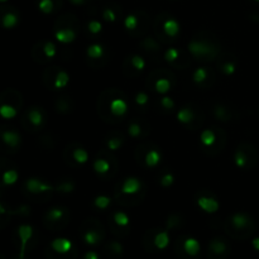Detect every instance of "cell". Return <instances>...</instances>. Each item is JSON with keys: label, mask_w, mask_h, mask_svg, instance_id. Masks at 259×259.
Returning a JSON list of instances; mask_svg holds the SVG:
<instances>
[{"label": "cell", "mask_w": 259, "mask_h": 259, "mask_svg": "<svg viewBox=\"0 0 259 259\" xmlns=\"http://www.w3.org/2000/svg\"><path fill=\"white\" fill-rule=\"evenodd\" d=\"M6 1H9V0H0V3H1V4L6 3Z\"/></svg>", "instance_id": "obj_56"}, {"label": "cell", "mask_w": 259, "mask_h": 259, "mask_svg": "<svg viewBox=\"0 0 259 259\" xmlns=\"http://www.w3.org/2000/svg\"><path fill=\"white\" fill-rule=\"evenodd\" d=\"M187 52L195 61L209 64L216 61L221 55V43L212 32H198L187 43Z\"/></svg>", "instance_id": "obj_2"}, {"label": "cell", "mask_w": 259, "mask_h": 259, "mask_svg": "<svg viewBox=\"0 0 259 259\" xmlns=\"http://www.w3.org/2000/svg\"><path fill=\"white\" fill-rule=\"evenodd\" d=\"M19 180V168L6 157H0V189L14 186Z\"/></svg>", "instance_id": "obj_30"}, {"label": "cell", "mask_w": 259, "mask_h": 259, "mask_svg": "<svg viewBox=\"0 0 259 259\" xmlns=\"http://www.w3.org/2000/svg\"><path fill=\"white\" fill-rule=\"evenodd\" d=\"M86 31L90 36L96 37L103 32V23L98 19H91L87 22L86 24Z\"/></svg>", "instance_id": "obj_50"}, {"label": "cell", "mask_w": 259, "mask_h": 259, "mask_svg": "<svg viewBox=\"0 0 259 259\" xmlns=\"http://www.w3.org/2000/svg\"><path fill=\"white\" fill-rule=\"evenodd\" d=\"M59 55V48L56 43L50 39H41L32 47L31 56L34 62L39 65H46L55 60Z\"/></svg>", "instance_id": "obj_24"}, {"label": "cell", "mask_w": 259, "mask_h": 259, "mask_svg": "<svg viewBox=\"0 0 259 259\" xmlns=\"http://www.w3.org/2000/svg\"><path fill=\"white\" fill-rule=\"evenodd\" d=\"M31 214V207L27 205H22V206L13 209L5 202L0 200V230L8 226V224L11 221V217L15 215H20V216H28Z\"/></svg>", "instance_id": "obj_36"}, {"label": "cell", "mask_w": 259, "mask_h": 259, "mask_svg": "<svg viewBox=\"0 0 259 259\" xmlns=\"http://www.w3.org/2000/svg\"><path fill=\"white\" fill-rule=\"evenodd\" d=\"M96 109L103 122L108 124H118L128 117L130 112V101L122 90L112 87L105 89L99 95Z\"/></svg>", "instance_id": "obj_1"}, {"label": "cell", "mask_w": 259, "mask_h": 259, "mask_svg": "<svg viewBox=\"0 0 259 259\" xmlns=\"http://www.w3.org/2000/svg\"><path fill=\"white\" fill-rule=\"evenodd\" d=\"M80 238L81 240L89 247H99L104 243L106 238V231L103 223L96 217H87L80 225Z\"/></svg>", "instance_id": "obj_12"}, {"label": "cell", "mask_w": 259, "mask_h": 259, "mask_svg": "<svg viewBox=\"0 0 259 259\" xmlns=\"http://www.w3.org/2000/svg\"><path fill=\"white\" fill-rule=\"evenodd\" d=\"M0 259H5V257H4L1 253H0Z\"/></svg>", "instance_id": "obj_57"}, {"label": "cell", "mask_w": 259, "mask_h": 259, "mask_svg": "<svg viewBox=\"0 0 259 259\" xmlns=\"http://www.w3.org/2000/svg\"><path fill=\"white\" fill-rule=\"evenodd\" d=\"M182 226H184V219H182V216L180 214H175L173 212V214L168 215V217L166 219L165 228L168 229L171 233L175 230H179Z\"/></svg>", "instance_id": "obj_48"}, {"label": "cell", "mask_w": 259, "mask_h": 259, "mask_svg": "<svg viewBox=\"0 0 259 259\" xmlns=\"http://www.w3.org/2000/svg\"><path fill=\"white\" fill-rule=\"evenodd\" d=\"M20 123L29 133H38L47 124V112L39 105L29 106L20 115Z\"/></svg>", "instance_id": "obj_16"}, {"label": "cell", "mask_w": 259, "mask_h": 259, "mask_svg": "<svg viewBox=\"0 0 259 259\" xmlns=\"http://www.w3.org/2000/svg\"><path fill=\"white\" fill-rule=\"evenodd\" d=\"M70 1L73 4V5H77V6L85 5V4L87 3V0H70Z\"/></svg>", "instance_id": "obj_54"}, {"label": "cell", "mask_w": 259, "mask_h": 259, "mask_svg": "<svg viewBox=\"0 0 259 259\" xmlns=\"http://www.w3.org/2000/svg\"><path fill=\"white\" fill-rule=\"evenodd\" d=\"M75 190L76 182L70 177L59 180L55 184V194H60V195H70V194L75 193Z\"/></svg>", "instance_id": "obj_44"}, {"label": "cell", "mask_w": 259, "mask_h": 259, "mask_svg": "<svg viewBox=\"0 0 259 259\" xmlns=\"http://www.w3.org/2000/svg\"><path fill=\"white\" fill-rule=\"evenodd\" d=\"M154 36L163 45H172L177 42L181 36V23L175 17L168 14L159 15L153 25Z\"/></svg>", "instance_id": "obj_6"}, {"label": "cell", "mask_w": 259, "mask_h": 259, "mask_svg": "<svg viewBox=\"0 0 259 259\" xmlns=\"http://www.w3.org/2000/svg\"><path fill=\"white\" fill-rule=\"evenodd\" d=\"M133 104L138 110L145 112L151 105V96L147 91H138L133 96Z\"/></svg>", "instance_id": "obj_46"}, {"label": "cell", "mask_w": 259, "mask_h": 259, "mask_svg": "<svg viewBox=\"0 0 259 259\" xmlns=\"http://www.w3.org/2000/svg\"><path fill=\"white\" fill-rule=\"evenodd\" d=\"M101 18L106 23H115L119 19V13L114 8H112V6H106L101 11Z\"/></svg>", "instance_id": "obj_52"}, {"label": "cell", "mask_w": 259, "mask_h": 259, "mask_svg": "<svg viewBox=\"0 0 259 259\" xmlns=\"http://www.w3.org/2000/svg\"><path fill=\"white\" fill-rule=\"evenodd\" d=\"M143 248L148 253H157L168 248L171 244V231L163 228H152L143 235Z\"/></svg>", "instance_id": "obj_15"}, {"label": "cell", "mask_w": 259, "mask_h": 259, "mask_svg": "<svg viewBox=\"0 0 259 259\" xmlns=\"http://www.w3.org/2000/svg\"><path fill=\"white\" fill-rule=\"evenodd\" d=\"M113 200H114V197H112V196L101 194V195L95 196L92 198L91 205L96 211H108L110 209V206H112Z\"/></svg>", "instance_id": "obj_45"}, {"label": "cell", "mask_w": 259, "mask_h": 259, "mask_svg": "<svg viewBox=\"0 0 259 259\" xmlns=\"http://www.w3.org/2000/svg\"><path fill=\"white\" fill-rule=\"evenodd\" d=\"M71 221V211L66 206H52L45 212L42 223L47 230H64Z\"/></svg>", "instance_id": "obj_17"}, {"label": "cell", "mask_w": 259, "mask_h": 259, "mask_svg": "<svg viewBox=\"0 0 259 259\" xmlns=\"http://www.w3.org/2000/svg\"><path fill=\"white\" fill-rule=\"evenodd\" d=\"M22 193L25 198L36 203H42L50 200L55 194V185L39 179V177H28L22 185Z\"/></svg>", "instance_id": "obj_7"}, {"label": "cell", "mask_w": 259, "mask_h": 259, "mask_svg": "<svg viewBox=\"0 0 259 259\" xmlns=\"http://www.w3.org/2000/svg\"><path fill=\"white\" fill-rule=\"evenodd\" d=\"M45 256L47 259H77L78 249L72 240L61 237L46 247Z\"/></svg>", "instance_id": "obj_14"}, {"label": "cell", "mask_w": 259, "mask_h": 259, "mask_svg": "<svg viewBox=\"0 0 259 259\" xmlns=\"http://www.w3.org/2000/svg\"><path fill=\"white\" fill-rule=\"evenodd\" d=\"M175 252L181 259H198L201 243L190 235H181L175 242Z\"/></svg>", "instance_id": "obj_23"}, {"label": "cell", "mask_w": 259, "mask_h": 259, "mask_svg": "<svg viewBox=\"0 0 259 259\" xmlns=\"http://www.w3.org/2000/svg\"><path fill=\"white\" fill-rule=\"evenodd\" d=\"M196 206L205 214H216L220 210L221 203L212 191L210 190H198L195 195Z\"/></svg>", "instance_id": "obj_31"}, {"label": "cell", "mask_w": 259, "mask_h": 259, "mask_svg": "<svg viewBox=\"0 0 259 259\" xmlns=\"http://www.w3.org/2000/svg\"><path fill=\"white\" fill-rule=\"evenodd\" d=\"M176 181V177L172 172H163L161 176L158 177V185L163 189H170V187L173 186Z\"/></svg>", "instance_id": "obj_51"}, {"label": "cell", "mask_w": 259, "mask_h": 259, "mask_svg": "<svg viewBox=\"0 0 259 259\" xmlns=\"http://www.w3.org/2000/svg\"><path fill=\"white\" fill-rule=\"evenodd\" d=\"M233 162L239 170H249L257 162L256 149L248 143H240L233 154Z\"/></svg>", "instance_id": "obj_28"}, {"label": "cell", "mask_w": 259, "mask_h": 259, "mask_svg": "<svg viewBox=\"0 0 259 259\" xmlns=\"http://www.w3.org/2000/svg\"><path fill=\"white\" fill-rule=\"evenodd\" d=\"M216 68L221 75H224L225 77H230L237 72V59L230 53H221L219 59L216 60Z\"/></svg>", "instance_id": "obj_39"}, {"label": "cell", "mask_w": 259, "mask_h": 259, "mask_svg": "<svg viewBox=\"0 0 259 259\" xmlns=\"http://www.w3.org/2000/svg\"><path fill=\"white\" fill-rule=\"evenodd\" d=\"M78 34H80V27L76 24L75 20L61 19L55 23L53 37L61 45H71L77 39Z\"/></svg>", "instance_id": "obj_20"}, {"label": "cell", "mask_w": 259, "mask_h": 259, "mask_svg": "<svg viewBox=\"0 0 259 259\" xmlns=\"http://www.w3.org/2000/svg\"><path fill=\"white\" fill-rule=\"evenodd\" d=\"M231 253V244L225 237L216 235L211 238L207 244V258L226 259Z\"/></svg>", "instance_id": "obj_33"}, {"label": "cell", "mask_w": 259, "mask_h": 259, "mask_svg": "<svg viewBox=\"0 0 259 259\" xmlns=\"http://www.w3.org/2000/svg\"><path fill=\"white\" fill-rule=\"evenodd\" d=\"M14 240L19 247V253L17 257L19 259H27L25 254H27V252L31 251L36 243V230L29 224H22L15 230Z\"/></svg>", "instance_id": "obj_25"}, {"label": "cell", "mask_w": 259, "mask_h": 259, "mask_svg": "<svg viewBox=\"0 0 259 259\" xmlns=\"http://www.w3.org/2000/svg\"><path fill=\"white\" fill-rule=\"evenodd\" d=\"M157 105H158L159 110L166 114H171V113L176 112V103L173 98L168 96V95H162L157 100Z\"/></svg>", "instance_id": "obj_47"}, {"label": "cell", "mask_w": 259, "mask_h": 259, "mask_svg": "<svg viewBox=\"0 0 259 259\" xmlns=\"http://www.w3.org/2000/svg\"><path fill=\"white\" fill-rule=\"evenodd\" d=\"M147 68V60L140 53H131L123 61V73L128 78H135Z\"/></svg>", "instance_id": "obj_32"}, {"label": "cell", "mask_w": 259, "mask_h": 259, "mask_svg": "<svg viewBox=\"0 0 259 259\" xmlns=\"http://www.w3.org/2000/svg\"><path fill=\"white\" fill-rule=\"evenodd\" d=\"M124 143H126V135L122 131H110L104 138V147L112 153L120 151Z\"/></svg>", "instance_id": "obj_40"}, {"label": "cell", "mask_w": 259, "mask_h": 259, "mask_svg": "<svg viewBox=\"0 0 259 259\" xmlns=\"http://www.w3.org/2000/svg\"><path fill=\"white\" fill-rule=\"evenodd\" d=\"M73 109H75V103H73L71 96L62 95V96L57 98L56 101H55V110L59 114H70V113L73 112Z\"/></svg>", "instance_id": "obj_43"}, {"label": "cell", "mask_w": 259, "mask_h": 259, "mask_svg": "<svg viewBox=\"0 0 259 259\" xmlns=\"http://www.w3.org/2000/svg\"><path fill=\"white\" fill-rule=\"evenodd\" d=\"M130 216L123 210H115L108 217L109 229L117 238H126L130 233Z\"/></svg>", "instance_id": "obj_26"}, {"label": "cell", "mask_w": 259, "mask_h": 259, "mask_svg": "<svg viewBox=\"0 0 259 259\" xmlns=\"http://www.w3.org/2000/svg\"><path fill=\"white\" fill-rule=\"evenodd\" d=\"M147 186L137 176H127L114 186L113 197L123 207L138 206L144 201Z\"/></svg>", "instance_id": "obj_3"}, {"label": "cell", "mask_w": 259, "mask_h": 259, "mask_svg": "<svg viewBox=\"0 0 259 259\" xmlns=\"http://www.w3.org/2000/svg\"><path fill=\"white\" fill-rule=\"evenodd\" d=\"M80 259H101V256L96 251H87Z\"/></svg>", "instance_id": "obj_53"}, {"label": "cell", "mask_w": 259, "mask_h": 259, "mask_svg": "<svg viewBox=\"0 0 259 259\" xmlns=\"http://www.w3.org/2000/svg\"><path fill=\"white\" fill-rule=\"evenodd\" d=\"M64 159L70 167H84L90 162V153L82 144L72 142L64 149Z\"/></svg>", "instance_id": "obj_22"}, {"label": "cell", "mask_w": 259, "mask_h": 259, "mask_svg": "<svg viewBox=\"0 0 259 259\" xmlns=\"http://www.w3.org/2000/svg\"><path fill=\"white\" fill-rule=\"evenodd\" d=\"M134 158L144 170H156L161 166L163 153L161 148L152 142H142L134 151Z\"/></svg>", "instance_id": "obj_8"}, {"label": "cell", "mask_w": 259, "mask_h": 259, "mask_svg": "<svg viewBox=\"0 0 259 259\" xmlns=\"http://www.w3.org/2000/svg\"><path fill=\"white\" fill-rule=\"evenodd\" d=\"M87 65L92 68H103L109 61V51L105 45L100 42H92L86 47Z\"/></svg>", "instance_id": "obj_29"}, {"label": "cell", "mask_w": 259, "mask_h": 259, "mask_svg": "<svg viewBox=\"0 0 259 259\" xmlns=\"http://www.w3.org/2000/svg\"><path fill=\"white\" fill-rule=\"evenodd\" d=\"M91 167L94 173L98 176L99 179L108 181V180H112L117 175L119 163H118L114 153L109 152L108 149L104 148L92 159Z\"/></svg>", "instance_id": "obj_10"}, {"label": "cell", "mask_w": 259, "mask_h": 259, "mask_svg": "<svg viewBox=\"0 0 259 259\" xmlns=\"http://www.w3.org/2000/svg\"><path fill=\"white\" fill-rule=\"evenodd\" d=\"M252 244H253L254 249L259 252V237L258 238H254V239L252 240Z\"/></svg>", "instance_id": "obj_55"}, {"label": "cell", "mask_w": 259, "mask_h": 259, "mask_svg": "<svg viewBox=\"0 0 259 259\" xmlns=\"http://www.w3.org/2000/svg\"><path fill=\"white\" fill-rule=\"evenodd\" d=\"M23 139L19 130L10 126H0V152L15 154L22 148Z\"/></svg>", "instance_id": "obj_19"}, {"label": "cell", "mask_w": 259, "mask_h": 259, "mask_svg": "<svg viewBox=\"0 0 259 259\" xmlns=\"http://www.w3.org/2000/svg\"><path fill=\"white\" fill-rule=\"evenodd\" d=\"M37 8H38V10L41 11L42 14L50 15L53 14V13L57 10L59 5H57L55 0H38Z\"/></svg>", "instance_id": "obj_49"}, {"label": "cell", "mask_w": 259, "mask_h": 259, "mask_svg": "<svg viewBox=\"0 0 259 259\" xmlns=\"http://www.w3.org/2000/svg\"><path fill=\"white\" fill-rule=\"evenodd\" d=\"M162 59L168 66H171L172 68L176 70H186L187 67L191 65V56H190L189 52H185L184 50L177 47H171L166 48L163 51V55H162Z\"/></svg>", "instance_id": "obj_27"}, {"label": "cell", "mask_w": 259, "mask_h": 259, "mask_svg": "<svg viewBox=\"0 0 259 259\" xmlns=\"http://www.w3.org/2000/svg\"><path fill=\"white\" fill-rule=\"evenodd\" d=\"M176 85V77L173 72L167 68H157V70L152 71L148 75L147 80H145V86L148 90L153 91L154 94L159 95H168Z\"/></svg>", "instance_id": "obj_9"}, {"label": "cell", "mask_w": 259, "mask_h": 259, "mask_svg": "<svg viewBox=\"0 0 259 259\" xmlns=\"http://www.w3.org/2000/svg\"><path fill=\"white\" fill-rule=\"evenodd\" d=\"M254 1H257V3H259V0H254Z\"/></svg>", "instance_id": "obj_58"}, {"label": "cell", "mask_w": 259, "mask_h": 259, "mask_svg": "<svg viewBox=\"0 0 259 259\" xmlns=\"http://www.w3.org/2000/svg\"><path fill=\"white\" fill-rule=\"evenodd\" d=\"M191 80H193L195 86L206 90L214 86L215 81H216V75H215V71L210 67L198 66L191 73Z\"/></svg>", "instance_id": "obj_34"}, {"label": "cell", "mask_w": 259, "mask_h": 259, "mask_svg": "<svg viewBox=\"0 0 259 259\" xmlns=\"http://www.w3.org/2000/svg\"><path fill=\"white\" fill-rule=\"evenodd\" d=\"M23 96L17 89H5L0 92V117L11 120L20 114L23 109Z\"/></svg>", "instance_id": "obj_11"}, {"label": "cell", "mask_w": 259, "mask_h": 259, "mask_svg": "<svg viewBox=\"0 0 259 259\" xmlns=\"http://www.w3.org/2000/svg\"><path fill=\"white\" fill-rule=\"evenodd\" d=\"M123 27L133 38H143L149 28V20L143 13H131L123 20Z\"/></svg>", "instance_id": "obj_21"}, {"label": "cell", "mask_w": 259, "mask_h": 259, "mask_svg": "<svg viewBox=\"0 0 259 259\" xmlns=\"http://www.w3.org/2000/svg\"><path fill=\"white\" fill-rule=\"evenodd\" d=\"M176 119L187 130H197L205 122V115L197 104L187 103L177 109Z\"/></svg>", "instance_id": "obj_13"}, {"label": "cell", "mask_w": 259, "mask_h": 259, "mask_svg": "<svg viewBox=\"0 0 259 259\" xmlns=\"http://www.w3.org/2000/svg\"><path fill=\"white\" fill-rule=\"evenodd\" d=\"M103 251L104 254L106 257L112 259H120L124 254V247H123L122 243L117 239H113V240H109L104 244L103 247Z\"/></svg>", "instance_id": "obj_42"}, {"label": "cell", "mask_w": 259, "mask_h": 259, "mask_svg": "<svg viewBox=\"0 0 259 259\" xmlns=\"http://www.w3.org/2000/svg\"><path fill=\"white\" fill-rule=\"evenodd\" d=\"M211 114L216 122L229 123L233 119V110L224 103H215L212 105Z\"/></svg>", "instance_id": "obj_41"}, {"label": "cell", "mask_w": 259, "mask_h": 259, "mask_svg": "<svg viewBox=\"0 0 259 259\" xmlns=\"http://www.w3.org/2000/svg\"><path fill=\"white\" fill-rule=\"evenodd\" d=\"M253 217L247 212L238 211L229 215L224 221V230L233 239L245 240L254 233Z\"/></svg>", "instance_id": "obj_4"}, {"label": "cell", "mask_w": 259, "mask_h": 259, "mask_svg": "<svg viewBox=\"0 0 259 259\" xmlns=\"http://www.w3.org/2000/svg\"><path fill=\"white\" fill-rule=\"evenodd\" d=\"M140 51L151 56L152 59H158L163 55V48H162V42H159L156 36H144L138 43Z\"/></svg>", "instance_id": "obj_37"}, {"label": "cell", "mask_w": 259, "mask_h": 259, "mask_svg": "<svg viewBox=\"0 0 259 259\" xmlns=\"http://www.w3.org/2000/svg\"><path fill=\"white\" fill-rule=\"evenodd\" d=\"M42 80L48 90L60 91V90H65L68 87L71 82V76L62 67L50 66L43 72Z\"/></svg>", "instance_id": "obj_18"}, {"label": "cell", "mask_w": 259, "mask_h": 259, "mask_svg": "<svg viewBox=\"0 0 259 259\" xmlns=\"http://www.w3.org/2000/svg\"><path fill=\"white\" fill-rule=\"evenodd\" d=\"M226 133L220 127L211 126L202 129L200 133V145L201 151L206 156L215 157L220 154L225 149Z\"/></svg>", "instance_id": "obj_5"}, {"label": "cell", "mask_w": 259, "mask_h": 259, "mask_svg": "<svg viewBox=\"0 0 259 259\" xmlns=\"http://www.w3.org/2000/svg\"><path fill=\"white\" fill-rule=\"evenodd\" d=\"M151 131L152 128L149 123L144 119H140V118H133L127 123V134L131 139H145L151 134Z\"/></svg>", "instance_id": "obj_35"}, {"label": "cell", "mask_w": 259, "mask_h": 259, "mask_svg": "<svg viewBox=\"0 0 259 259\" xmlns=\"http://www.w3.org/2000/svg\"><path fill=\"white\" fill-rule=\"evenodd\" d=\"M20 23V14L14 8L1 6L0 8V27L6 31L15 29Z\"/></svg>", "instance_id": "obj_38"}]
</instances>
